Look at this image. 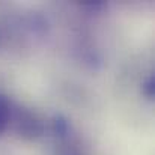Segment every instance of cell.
Wrapping results in <instances>:
<instances>
[{"instance_id": "cell-1", "label": "cell", "mask_w": 155, "mask_h": 155, "mask_svg": "<svg viewBox=\"0 0 155 155\" xmlns=\"http://www.w3.org/2000/svg\"><path fill=\"white\" fill-rule=\"evenodd\" d=\"M12 116V105L6 95L0 94V134L8 128Z\"/></svg>"}]
</instances>
